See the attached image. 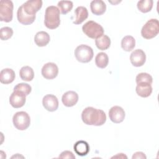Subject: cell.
I'll use <instances>...</instances> for the list:
<instances>
[{
  "instance_id": "6da1fadb",
  "label": "cell",
  "mask_w": 159,
  "mask_h": 159,
  "mask_svg": "<svg viewBox=\"0 0 159 159\" xmlns=\"http://www.w3.org/2000/svg\"><path fill=\"white\" fill-rule=\"evenodd\" d=\"M81 119L86 125L99 126L106 122V116L101 109L87 107L82 112Z\"/></svg>"
},
{
  "instance_id": "7a4b0ae2",
  "label": "cell",
  "mask_w": 159,
  "mask_h": 159,
  "mask_svg": "<svg viewBox=\"0 0 159 159\" xmlns=\"http://www.w3.org/2000/svg\"><path fill=\"white\" fill-rule=\"evenodd\" d=\"M60 9L55 6H50L45 9L44 24L49 29L57 28L60 24Z\"/></svg>"
},
{
  "instance_id": "3957f363",
  "label": "cell",
  "mask_w": 159,
  "mask_h": 159,
  "mask_svg": "<svg viewBox=\"0 0 159 159\" xmlns=\"http://www.w3.org/2000/svg\"><path fill=\"white\" fill-rule=\"evenodd\" d=\"M82 30L88 37L93 39H96L104 35L103 27L93 20L86 22L83 25Z\"/></svg>"
},
{
  "instance_id": "277c9868",
  "label": "cell",
  "mask_w": 159,
  "mask_h": 159,
  "mask_svg": "<svg viewBox=\"0 0 159 159\" xmlns=\"http://www.w3.org/2000/svg\"><path fill=\"white\" fill-rule=\"evenodd\" d=\"M159 33V22L157 19L148 20L142 27V36L146 39H151L156 37Z\"/></svg>"
},
{
  "instance_id": "5b68a950",
  "label": "cell",
  "mask_w": 159,
  "mask_h": 159,
  "mask_svg": "<svg viewBox=\"0 0 159 159\" xmlns=\"http://www.w3.org/2000/svg\"><path fill=\"white\" fill-rule=\"evenodd\" d=\"M93 48L86 45H80L75 50V56L76 59L81 63L89 62L93 57Z\"/></svg>"
},
{
  "instance_id": "8992f818",
  "label": "cell",
  "mask_w": 159,
  "mask_h": 159,
  "mask_svg": "<svg viewBox=\"0 0 159 159\" xmlns=\"http://www.w3.org/2000/svg\"><path fill=\"white\" fill-rule=\"evenodd\" d=\"M14 127L19 130L27 129L30 124V118L29 114L24 111L16 112L12 118Z\"/></svg>"
},
{
  "instance_id": "52a82bcc",
  "label": "cell",
  "mask_w": 159,
  "mask_h": 159,
  "mask_svg": "<svg viewBox=\"0 0 159 159\" xmlns=\"http://www.w3.org/2000/svg\"><path fill=\"white\" fill-rule=\"evenodd\" d=\"M13 3L9 0L0 1V20L9 22L13 16Z\"/></svg>"
},
{
  "instance_id": "ba28073f",
  "label": "cell",
  "mask_w": 159,
  "mask_h": 159,
  "mask_svg": "<svg viewBox=\"0 0 159 159\" xmlns=\"http://www.w3.org/2000/svg\"><path fill=\"white\" fill-rule=\"evenodd\" d=\"M24 11L28 15L35 16L42 6V1L41 0H29L25 2L22 6Z\"/></svg>"
},
{
  "instance_id": "9c48e42d",
  "label": "cell",
  "mask_w": 159,
  "mask_h": 159,
  "mask_svg": "<svg viewBox=\"0 0 159 159\" xmlns=\"http://www.w3.org/2000/svg\"><path fill=\"white\" fill-rule=\"evenodd\" d=\"M58 73L57 65L52 62L45 64L42 68V75L43 78L47 80H52L56 78Z\"/></svg>"
},
{
  "instance_id": "30bf717a",
  "label": "cell",
  "mask_w": 159,
  "mask_h": 159,
  "mask_svg": "<svg viewBox=\"0 0 159 159\" xmlns=\"http://www.w3.org/2000/svg\"><path fill=\"white\" fill-rule=\"evenodd\" d=\"M125 116L124 110L120 106H115L112 107L109 111V117L112 122L116 124L122 122Z\"/></svg>"
},
{
  "instance_id": "8fae6325",
  "label": "cell",
  "mask_w": 159,
  "mask_h": 159,
  "mask_svg": "<svg viewBox=\"0 0 159 159\" xmlns=\"http://www.w3.org/2000/svg\"><path fill=\"white\" fill-rule=\"evenodd\" d=\"M26 95L19 91H14L9 97L10 104L14 108L22 107L26 101Z\"/></svg>"
},
{
  "instance_id": "7c38bea8",
  "label": "cell",
  "mask_w": 159,
  "mask_h": 159,
  "mask_svg": "<svg viewBox=\"0 0 159 159\" xmlns=\"http://www.w3.org/2000/svg\"><path fill=\"white\" fill-rule=\"evenodd\" d=\"M130 63L136 67L142 66L146 61V55L141 49H136L132 52L130 56Z\"/></svg>"
},
{
  "instance_id": "4fadbf2b",
  "label": "cell",
  "mask_w": 159,
  "mask_h": 159,
  "mask_svg": "<svg viewBox=\"0 0 159 159\" xmlns=\"http://www.w3.org/2000/svg\"><path fill=\"white\" fill-rule=\"evenodd\" d=\"M42 104L46 110L50 112L56 111L58 107V101L57 98L53 94H47L42 99Z\"/></svg>"
},
{
  "instance_id": "5bb4252c",
  "label": "cell",
  "mask_w": 159,
  "mask_h": 159,
  "mask_svg": "<svg viewBox=\"0 0 159 159\" xmlns=\"http://www.w3.org/2000/svg\"><path fill=\"white\" fill-rule=\"evenodd\" d=\"M61 101L64 106L66 107H72L77 103L78 101V95L73 91H69L63 94Z\"/></svg>"
},
{
  "instance_id": "9a60e30c",
  "label": "cell",
  "mask_w": 159,
  "mask_h": 159,
  "mask_svg": "<svg viewBox=\"0 0 159 159\" xmlns=\"http://www.w3.org/2000/svg\"><path fill=\"white\" fill-rule=\"evenodd\" d=\"M17 17L18 21L23 24V25H30L32 24L35 19L36 16H30L27 14L23 10L22 7L20 6L17 10Z\"/></svg>"
},
{
  "instance_id": "2e32d148",
  "label": "cell",
  "mask_w": 159,
  "mask_h": 159,
  "mask_svg": "<svg viewBox=\"0 0 159 159\" xmlns=\"http://www.w3.org/2000/svg\"><path fill=\"white\" fill-rule=\"evenodd\" d=\"M91 11L93 14L96 16L103 14L106 10V5L102 0H94L90 4Z\"/></svg>"
},
{
  "instance_id": "e0dca14e",
  "label": "cell",
  "mask_w": 159,
  "mask_h": 159,
  "mask_svg": "<svg viewBox=\"0 0 159 159\" xmlns=\"http://www.w3.org/2000/svg\"><path fill=\"white\" fill-rule=\"evenodd\" d=\"M135 91L137 94L142 98H147L152 93V85L147 83H141L137 84Z\"/></svg>"
},
{
  "instance_id": "ac0fdd59",
  "label": "cell",
  "mask_w": 159,
  "mask_h": 159,
  "mask_svg": "<svg viewBox=\"0 0 159 159\" xmlns=\"http://www.w3.org/2000/svg\"><path fill=\"white\" fill-rule=\"evenodd\" d=\"M74 150L75 153L79 156H86L89 152V145L88 142L84 140L77 141L74 146Z\"/></svg>"
},
{
  "instance_id": "d6986e66",
  "label": "cell",
  "mask_w": 159,
  "mask_h": 159,
  "mask_svg": "<svg viewBox=\"0 0 159 159\" xmlns=\"http://www.w3.org/2000/svg\"><path fill=\"white\" fill-rule=\"evenodd\" d=\"M15 72L11 68H4L0 73V81L2 84L11 83L15 79Z\"/></svg>"
},
{
  "instance_id": "ffe728a7",
  "label": "cell",
  "mask_w": 159,
  "mask_h": 159,
  "mask_svg": "<svg viewBox=\"0 0 159 159\" xmlns=\"http://www.w3.org/2000/svg\"><path fill=\"white\" fill-rule=\"evenodd\" d=\"M75 19L73 22L75 24H80L88 17V11L84 6L78 7L75 11Z\"/></svg>"
},
{
  "instance_id": "44dd1931",
  "label": "cell",
  "mask_w": 159,
  "mask_h": 159,
  "mask_svg": "<svg viewBox=\"0 0 159 159\" xmlns=\"http://www.w3.org/2000/svg\"><path fill=\"white\" fill-rule=\"evenodd\" d=\"M50 40V35L45 31L38 32L34 37L35 43L39 47L46 46L49 43Z\"/></svg>"
},
{
  "instance_id": "7402d4cb",
  "label": "cell",
  "mask_w": 159,
  "mask_h": 159,
  "mask_svg": "<svg viewBox=\"0 0 159 159\" xmlns=\"http://www.w3.org/2000/svg\"><path fill=\"white\" fill-rule=\"evenodd\" d=\"M135 46V40L131 35L125 36L121 40V47L126 52L132 50Z\"/></svg>"
},
{
  "instance_id": "603a6c76",
  "label": "cell",
  "mask_w": 159,
  "mask_h": 159,
  "mask_svg": "<svg viewBox=\"0 0 159 159\" xmlns=\"http://www.w3.org/2000/svg\"><path fill=\"white\" fill-rule=\"evenodd\" d=\"M97 48L101 50H105L109 48L111 45V39L106 35H102L95 40Z\"/></svg>"
},
{
  "instance_id": "cb8c5ba5",
  "label": "cell",
  "mask_w": 159,
  "mask_h": 159,
  "mask_svg": "<svg viewBox=\"0 0 159 159\" xmlns=\"http://www.w3.org/2000/svg\"><path fill=\"white\" fill-rule=\"evenodd\" d=\"M19 75L22 80L25 81H30L34 77V72L31 67L25 66L22 67L20 70Z\"/></svg>"
},
{
  "instance_id": "d4e9b609",
  "label": "cell",
  "mask_w": 159,
  "mask_h": 159,
  "mask_svg": "<svg viewBox=\"0 0 159 159\" xmlns=\"http://www.w3.org/2000/svg\"><path fill=\"white\" fill-rule=\"evenodd\" d=\"M109 63L107 55L104 52H100L97 54L95 58V63L100 68H106Z\"/></svg>"
},
{
  "instance_id": "484cf974",
  "label": "cell",
  "mask_w": 159,
  "mask_h": 159,
  "mask_svg": "<svg viewBox=\"0 0 159 159\" xmlns=\"http://www.w3.org/2000/svg\"><path fill=\"white\" fill-rule=\"evenodd\" d=\"M153 4V1L152 0H141L137 2V6L140 12L146 13L152 10Z\"/></svg>"
},
{
  "instance_id": "4316f807",
  "label": "cell",
  "mask_w": 159,
  "mask_h": 159,
  "mask_svg": "<svg viewBox=\"0 0 159 159\" xmlns=\"http://www.w3.org/2000/svg\"><path fill=\"white\" fill-rule=\"evenodd\" d=\"M73 2L71 1H60L58 2V7L62 14H66L73 8Z\"/></svg>"
},
{
  "instance_id": "83f0119b",
  "label": "cell",
  "mask_w": 159,
  "mask_h": 159,
  "mask_svg": "<svg viewBox=\"0 0 159 159\" xmlns=\"http://www.w3.org/2000/svg\"><path fill=\"white\" fill-rule=\"evenodd\" d=\"M135 81L137 84L141 83H147L152 84L153 82V79L152 76L148 73H140L137 75Z\"/></svg>"
},
{
  "instance_id": "f1b7e54d",
  "label": "cell",
  "mask_w": 159,
  "mask_h": 159,
  "mask_svg": "<svg viewBox=\"0 0 159 159\" xmlns=\"http://www.w3.org/2000/svg\"><path fill=\"white\" fill-rule=\"evenodd\" d=\"M14 91H19L20 92L23 93L26 96H27L30 93V92L32 91V88L27 83H19L16 86H15V87L14 88Z\"/></svg>"
},
{
  "instance_id": "f546056e",
  "label": "cell",
  "mask_w": 159,
  "mask_h": 159,
  "mask_svg": "<svg viewBox=\"0 0 159 159\" xmlns=\"http://www.w3.org/2000/svg\"><path fill=\"white\" fill-rule=\"evenodd\" d=\"M13 35V30L9 27H2L0 30V37L2 40H7Z\"/></svg>"
},
{
  "instance_id": "4dcf8cb0",
  "label": "cell",
  "mask_w": 159,
  "mask_h": 159,
  "mask_svg": "<svg viewBox=\"0 0 159 159\" xmlns=\"http://www.w3.org/2000/svg\"><path fill=\"white\" fill-rule=\"evenodd\" d=\"M59 158H70V159H75V156L73 155V153L71 151L66 150L61 153V154L59 155Z\"/></svg>"
},
{
  "instance_id": "1f68e13d",
  "label": "cell",
  "mask_w": 159,
  "mask_h": 159,
  "mask_svg": "<svg viewBox=\"0 0 159 159\" xmlns=\"http://www.w3.org/2000/svg\"><path fill=\"white\" fill-rule=\"evenodd\" d=\"M147 157L144 154V153L142 152H137L134 153L132 156V159H135V158H142V159H145Z\"/></svg>"
},
{
  "instance_id": "d6a6232c",
  "label": "cell",
  "mask_w": 159,
  "mask_h": 159,
  "mask_svg": "<svg viewBox=\"0 0 159 159\" xmlns=\"http://www.w3.org/2000/svg\"><path fill=\"white\" fill-rule=\"evenodd\" d=\"M118 157H119V158H127V156H125V155H124L123 153H118L117 155L114 156V157H112V158H118Z\"/></svg>"
}]
</instances>
